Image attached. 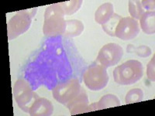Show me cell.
Returning a JSON list of instances; mask_svg holds the SVG:
<instances>
[{
  "instance_id": "cell-1",
  "label": "cell",
  "mask_w": 155,
  "mask_h": 116,
  "mask_svg": "<svg viewBox=\"0 0 155 116\" xmlns=\"http://www.w3.org/2000/svg\"><path fill=\"white\" fill-rule=\"evenodd\" d=\"M64 12L59 3L48 6L44 12L43 32L46 37H57L64 34L66 20Z\"/></svg>"
},
{
  "instance_id": "cell-2",
  "label": "cell",
  "mask_w": 155,
  "mask_h": 116,
  "mask_svg": "<svg viewBox=\"0 0 155 116\" xmlns=\"http://www.w3.org/2000/svg\"><path fill=\"white\" fill-rule=\"evenodd\" d=\"M113 74L115 82L119 85H134L143 77V64L137 60H127L116 67Z\"/></svg>"
},
{
  "instance_id": "cell-3",
  "label": "cell",
  "mask_w": 155,
  "mask_h": 116,
  "mask_svg": "<svg viewBox=\"0 0 155 116\" xmlns=\"http://www.w3.org/2000/svg\"><path fill=\"white\" fill-rule=\"evenodd\" d=\"M37 8L19 11L12 16L7 23L8 39L9 40L24 34L30 28L32 18L34 17Z\"/></svg>"
},
{
  "instance_id": "cell-4",
  "label": "cell",
  "mask_w": 155,
  "mask_h": 116,
  "mask_svg": "<svg viewBox=\"0 0 155 116\" xmlns=\"http://www.w3.org/2000/svg\"><path fill=\"white\" fill-rule=\"evenodd\" d=\"M105 67L95 63L88 67L83 74V80L88 89L99 91L104 88L109 82V75Z\"/></svg>"
},
{
  "instance_id": "cell-5",
  "label": "cell",
  "mask_w": 155,
  "mask_h": 116,
  "mask_svg": "<svg viewBox=\"0 0 155 116\" xmlns=\"http://www.w3.org/2000/svg\"><path fill=\"white\" fill-rule=\"evenodd\" d=\"M81 89L79 81L71 79L57 85L52 91V95L57 102L66 106L80 93Z\"/></svg>"
},
{
  "instance_id": "cell-6",
  "label": "cell",
  "mask_w": 155,
  "mask_h": 116,
  "mask_svg": "<svg viewBox=\"0 0 155 116\" xmlns=\"http://www.w3.org/2000/svg\"><path fill=\"white\" fill-rule=\"evenodd\" d=\"M123 55L124 50L121 46L115 43H109L101 48L95 63L108 68L117 64Z\"/></svg>"
},
{
  "instance_id": "cell-7",
  "label": "cell",
  "mask_w": 155,
  "mask_h": 116,
  "mask_svg": "<svg viewBox=\"0 0 155 116\" xmlns=\"http://www.w3.org/2000/svg\"><path fill=\"white\" fill-rule=\"evenodd\" d=\"M139 33L140 27L137 20L132 17H122L115 30V37L123 40H130L135 38Z\"/></svg>"
},
{
  "instance_id": "cell-8",
  "label": "cell",
  "mask_w": 155,
  "mask_h": 116,
  "mask_svg": "<svg viewBox=\"0 0 155 116\" xmlns=\"http://www.w3.org/2000/svg\"><path fill=\"white\" fill-rule=\"evenodd\" d=\"M88 98L85 92L81 88V92L77 96L71 101L66 107L69 109L71 114H82V113L89 112L88 110Z\"/></svg>"
},
{
  "instance_id": "cell-9",
  "label": "cell",
  "mask_w": 155,
  "mask_h": 116,
  "mask_svg": "<svg viewBox=\"0 0 155 116\" xmlns=\"http://www.w3.org/2000/svg\"><path fill=\"white\" fill-rule=\"evenodd\" d=\"M53 111L54 106L49 100L39 98L31 106L29 114L32 116H50Z\"/></svg>"
},
{
  "instance_id": "cell-10",
  "label": "cell",
  "mask_w": 155,
  "mask_h": 116,
  "mask_svg": "<svg viewBox=\"0 0 155 116\" xmlns=\"http://www.w3.org/2000/svg\"><path fill=\"white\" fill-rule=\"evenodd\" d=\"M39 98L40 97L38 96V95L36 92H34L32 88H30V89L22 92L20 95L14 98V99L17 103L19 108L25 112L29 113L31 106L33 105L34 102Z\"/></svg>"
},
{
  "instance_id": "cell-11",
  "label": "cell",
  "mask_w": 155,
  "mask_h": 116,
  "mask_svg": "<svg viewBox=\"0 0 155 116\" xmlns=\"http://www.w3.org/2000/svg\"><path fill=\"white\" fill-rule=\"evenodd\" d=\"M113 14L114 9L113 4L106 2L98 8L95 14V20L97 23L102 26L109 21Z\"/></svg>"
},
{
  "instance_id": "cell-12",
  "label": "cell",
  "mask_w": 155,
  "mask_h": 116,
  "mask_svg": "<svg viewBox=\"0 0 155 116\" xmlns=\"http://www.w3.org/2000/svg\"><path fill=\"white\" fill-rule=\"evenodd\" d=\"M140 24L143 33L146 34H153L155 32L154 12H146L140 19Z\"/></svg>"
},
{
  "instance_id": "cell-13",
  "label": "cell",
  "mask_w": 155,
  "mask_h": 116,
  "mask_svg": "<svg viewBox=\"0 0 155 116\" xmlns=\"http://www.w3.org/2000/svg\"><path fill=\"white\" fill-rule=\"evenodd\" d=\"M84 25L80 20H66L65 31L64 35L67 37H74L81 35L84 30Z\"/></svg>"
},
{
  "instance_id": "cell-14",
  "label": "cell",
  "mask_w": 155,
  "mask_h": 116,
  "mask_svg": "<svg viewBox=\"0 0 155 116\" xmlns=\"http://www.w3.org/2000/svg\"><path fill=\"white\" fill-rule=\"evenodd\" d=\"M99 110L109 108L117 107L120 105V102L116 96L113 95H106L101 98L99 102H97Z\"/></svg>"
},
{
  "instance_id": "cell-15",
  "label": "cell",
  "mask_w": 155,
  "mask_h": 116,
  "mask_svg": "<svg viewBox=\"0 0 155 116\" xmlns=\"http://www.w3.org/2000/svg\"><path fill=\"white\" fill-rule=\"evenodd\" d=\"M129 12L133 19L139 20L145 12L143 6L141 5L140 1H137V0L130 1L129 2Z\"/></svg>"
},
{
  "instance_id": "cell-16",
  "label": "cell",
  "mask_w": 155,
  "mask_h": 116,
  "mask_svg": "<svg viewBox=\"0 0 155 116\" xmlns=\"http://www.w3.org/2000/svg\"><path fill=\"white\" fill-rule=\"evenodd\" d=\"M83 1L81 0H72V1H68V2H59V5L63 9L65 16H70L74 12H77L81 7Z\"/></svg>"
},
{
  "instance_id": "cell-17",
  "label": "cell",
  "mask_w": 155,
  "mask_h": 116,
  "mask_svg": "<svg viewBox=\"0 0 155 116\" xmlns=\"http://www.w3.org/2000/svg\"><path fill=\"white\" fill-rule=\"evenodd\" d=\"M121 19L122 16L116 14V13H114L106 24L102 25V29L108 35L115 37V30H116V27H117V25H118L119 22Z\"/></svg>"
},
{
  "instance_id": "cell-18",
  "label": "cell",
  "mask_w": 155,
  "mask_h": 116,
  "mask_svg": "<svg viewBox=\"0 0 155 116\" xmlns=\"http://www.w3.org/2000/svg\"><path fill=\"white\" fill-rule=\"evenodd\" d=\"M143 99V92L140 88H134L127 92L125 98L126 104H133L142 102Z\"/></svg>"
},
{
  "instance_id": "cell-19",
  "label": "cell",
  "mask_w": 155,
  "mask_h": 116,
  "mask_svg": "<svg viewBox=\"0 0 155 116\" xmlns=\"http://www.w3.org/2000/svg\"><path fill=\"white\" fill-rule=\"evenodd\" d=\"M154 56H153L150 61L148 63L147 66V75L148 79L150 81L154 82L155 81V59Z\"/></svg>"
},
{
  "instance_id": "cell-20",
  "label": "cell",
  "mask_w": 155,
  "mask_h": 116,
  "mask_svg": "<svg viewBox=\"0 0 155 116\" xmlns=\"http://www.w3.org/2000/svg\"><path fill=\"white\" fill-rule=\"evenodd\" d=\"M134 53H137L140 57H147L151 54L152 51L149 47L145 46V45H142L140 47H136L135 50H134Z\"/></svg>"
},
{
  "instance_id": "cell-21",
  "label": "cell",
  "mask_w": 155,
  "mask_h": 116,
  "mask_svg": "<svg viewBox=\"0 0 155 116\" xmlns=\"http://www.w3.org/2000/svg\"><path fill=\"white\" fill-rule=\"evenodd\" d=\"M141 5L143 6L145 12H154V1L151 0H143L140 1Z\"/></svg>"
},
{
  "instance_id": "cell-22",
  "label": "cell",
  "mask_w": 155,
  "mask_h": 116,
  "mask_svg": "<svg viewBox=\"0 0 155 116\" xmlns=\"http://www.w3.org/2000/svg\"><path fill=\"white\" fill-rule=\"evenodd\" d=\"M136 47L132 44H129L127 47V50L128 53H134V50H135Z\"/></svg>"
}]
</instances>
